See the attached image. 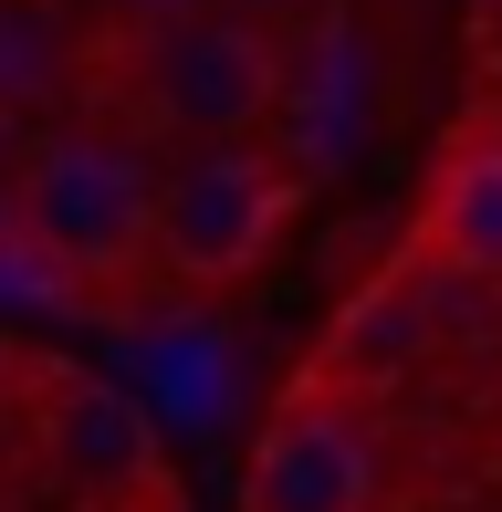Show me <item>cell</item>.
Here are the masks:
<instances>
[{
    "label": "cell",
    "mask_w": 502,
    "mask_h": 512,
    "mask_svg": "<svg viewBox=\"0 0 502 512\" xmlns=\"http://www.w3.org/2000/svg\"><path fill=\"white\" fill-rule=\"evenodd\" d=\"M21 387H32V356H21V345H11V335H0V418H11V408H21Z\"/></svg>",
    "instance_id": "obj_8"
},
{
    "label": "cell",
    "mask_w": 502,
    "mask_h": 512,
    "mask_svg": "<svg viewBox=\"0 0 502 512\" xmlns=\"http://www.w3.org/2000/svg\"><path fill=\"white\" fill-rule=\"evenodd\" d=\"M116 84H126V115L147 136H262L283 115V32L272 21H241L220 0H189V11H157L126 32L116 53Z\"/></svg>",
    "instance_id": "obj_1"
},
{
    "label": "cell",
    "mask_w": 502,
    "mask_h": 512,
    "mask_svg": "<svg viewBox=\"0 0 502 512\" xmlns=\"http://www.w3.org/2000/svg\"><path fill=\"white\" fill-rule=\"evenodd\" d=\"M21 408H32L42 471H53L63 492H84L95 512L157 502V492H168V471H157V418L136 408L126 387H105L95 366H32Z\"/></svg>",
    "instance_id": "obj_4"
},
{
    "label": "cell",
    "mask_w": 502,
    "mask_h": 512,
    "mask_svg": "<svg viewBox=\"0 0 502 512\" xmlns=\"http://www.w3.org/2000/svg\"><path fill=\"white\" fill-rule=\"evenodd\" d=\"M231 512H377V429L356 398L293 387L241 450Z\"/></svg>",
    "instance_id": "obj_5"
},
{
    "label": "cell",
    "mask_w": 502,
    "mask_h": 512,
    "mask_svg": "<svg viewBox=\"0 0 502 512\" xmlns=\"http://www.w3.org/2000/svg\"><path fill=\"white\" fill-rule=\"evenodd\" d=\"M220 11H241V21H272V32H283V21H304L314 0H220Z\"/></svg>",
    "instance_id": "obj_9"
},
{
    "label": "cell",
    "mask_w": 502,
    "mask_h": 512,
    "mask_svg": "<svg viewBox=\"0 0 502 512\" xmlns=\"http://www.w3.org/2000/svg\"><path fill=\"white\" fill-rule=\"evenodd\" d=\"M74 74V42L42 0H0V115L11 105H42L53 84Z\"/></svg>",
    "instance_id": "obj_7"
},
{
    "label": "cell",
    "mask_w": 502,
    "mask_h": 512,
    "mask_svg": "<svg viewBox=\"0 0 502 512\" xmlns=\"http://www.w3.org/2000/svg\"><path fill=\"white\" fill-rule=\"evenodd\" d=\"M408 262L450 272V283H502V126L492 115L440 147L419 220H408Z\"/></svg>",
    "instance_id": "obj_6"
},
{
    "label": "cell",
    "mask_w": 502,
    "mask_h": 512,
    "mask_svg": "<svg viewBox=\"0 0 502 512\" xmlns=\"http://www.w3.org/2000/svg\"><path fill=\"white\" fill-rule=\"evenodd\" d=\"M283 220H293V168L272 157V136H210L178 168H157L147 262L168 283H241L272 262Z\"/></svg>",
    "instance_id": "obj_3"
},
{
    "label": "cell",
    "mask_w": 502,
    "mask_h": 512,
    "mask_svg": "<svg viewBox=\"0 0 502 512\" xmlns=\"http://www.w3.org/2000/svg\"><path fill=\"white\" fill-rule=\"evenodd\" d=\"M11 230L63 272V283H126L147 272L157 230V168L105 126H42L11 157Z\"/></svg>",
    "instance_id": "obj_2"
}]
</instances>
